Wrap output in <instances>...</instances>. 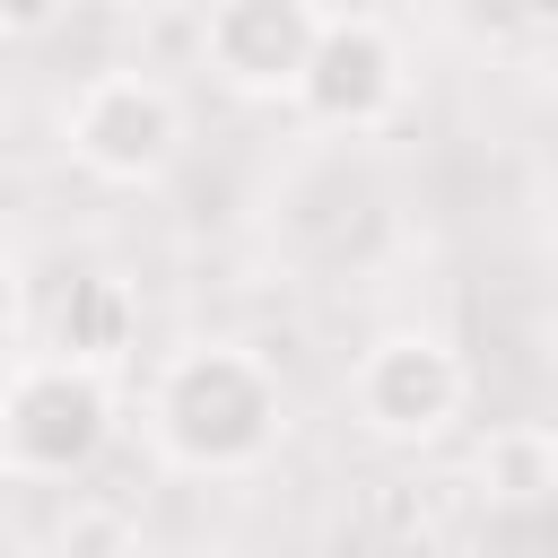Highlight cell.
I'll use <instances>...</instances> for the list:
<instances>
[{
    "label": "cell",
    "mask_w": 558,
    "mask_h": 558,
    "mask_svg": "<svg viewBox=\"0 0 558 558\" xmlns=\"http://www.w3.org/2000/svg\"><path fill=\"white\" fill-rule=\"evenodd\" d=\"M296 105L314 122H331V131L384 122L401 105V44H392V26L366 17V9L331 17L323 44H314V61H305V78H296Z\"/></svg>",
    "instance_id": "6"
},
{
    "label": "cell",
    "mask_w": 558,
    "mask_h": 558,
    "mask_svg": "<svg viewBox=\"0 0 558 558\" xmlns=\"http://www.w3.org/2000/svg\"><path fill=\"white\" fill-rule=\"evenodd\" d=\"M462 392H471V375L436 331H384L349 375V401H357L366 436H384V445H436L462 418Z\"/></svg>",
    "instance_id": "4"
},
{
    "label": "cell",
    "mask_w": 558,
    "mask_h": 558,
    "mask_svg": "<svg viewBox=\"0 0 558 558\" xmlns=\"http://www.w3.org/2000/svg\"><path fill=\"white\" fill-rule=\"evenodd\" d=\"M131 331H140V305H131V288L113 270L70 279V296H61V357H87V366L113 375V357L131 349Z\"/></svg>",
    "instance_id": "7"
},
{
    "label": "cell",
    "mask_w": 558,
    "mask_h": 558,
    "mask_svg": "<svg viewBox=\"0 0 558 558\" xmlns=\"http://www.w3.org/2000/svg\"><path fill=\"white\" fill-rule=\"evenodd\" d=\"M61 9H70V0H0V26H9V35H44Z\"/></svg>",
    "instance_id": "10"
},
{
    "label": "cell",
    "mask_w": 558,
    "mask_h": 558,
    "mask_svg": "<svg viewBox=\"0 0 558 558\" xmlns=\"http://www.w3.org/2000/svg\"><path fill=\"white\" fill-rule=\"evenodd\" d=\"M279 427H288L279 366L244 340H192L148 384V436L174 471H209V480L253 471L279 453Z\"/></svg>",
    "instance_id": "1"
},
{
    "label": "cell",
    "mask_w": 558,
    "mask_h": 558,
    "mask_svg": "<svg viewBox=\"0 0 558 558\" xmlns=\"http://www.w3.org/2000/svg\"><path fill=\"white\" fill-rule=\"evenodd\" d=\"M61 140H70V157L96 174V183H157L174 157H183V105H174V87L166 78H148V70H105V78H87L78 96H70V113H61Z\"/></svg>",
    "instance_id": "3"
},
{
    "label": "cell",
    "mask_w": 558,
    "mask_h": 558,
    "mask_svg": "<svg viewBox=\"0 0 558 558\" xmlns=\"http://www.w3.org/2000/svg\"><path fill=\"white\" fill-rule=\"evenodd\" d=\"M480 480H488L506 506L558 497V445H549V436H532V427H506V436H488V453H480Z\"/></svg>",
    "instance_id": "8"
},
{
    "label": "cell",
    "mask_w": 558,
    "mask_h": 558,
    "mask_svg": "<svg viewBox=\"0 0 558 558\" xmlns=\"http://www.w3.org/2000/svg\"><path fill=\"white\" fill-rule=\"evenodd\" d=\"M113 436V375L87 357H17L0 392V462L9 480H78Z\"/></svg>",
    "instance_id": "2"
},
{
    "label": "cell",
    "mask_w": 558,
    "mask_h": 558,
    "mask_svg": "<svg viewBox=\"0 0 558 558\" xmlns=\"http://www.w3.org/2000/svg\"><path fill=\"white\" fill-rule=\"evenodd\" d=\"M331 9L323 0H209L201 9V52L235 96H296Z\"/></svg>",
    "instance_id": "5"
},
{
    "label": "cell",
    "mask_w": 558,
    "mask_h": 558,
    "mask_svg": "<svg viewBox=\"0 0 558 558\" xmlns=\"http://www.w3.org/2000/svg\"><path fill=\"white\" fill-rule=\"evenodd\" d=\"M52 549L61 558H140V532H131V514L122 506H70L61 514V532H52Z\"/></svg>",
    "instance_id": "9"
}]
</instances>
